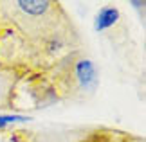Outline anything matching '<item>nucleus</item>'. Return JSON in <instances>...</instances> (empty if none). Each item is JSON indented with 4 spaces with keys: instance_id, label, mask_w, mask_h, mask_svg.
Listing matches in <instances>:
<instances>
[{
    "instance_id": "f257e3e1",
    "label": "nucleus",
    "mask_w": 146,
    "mask_h": 142,
    "mask_svg": "<svg viewBox=\"0 0 146 142\" xmlns=\"http://www.w3.org/2000/svg\"><path fill=\"white\" fill-rule=\"evenodd\" d=\"M54 72V81L63 95H90L98 87V70L94 61L78 52L63 58Z\"/></svg>"
},
{
    "instance_id": "f03ea898",
    "label": "nucleus",
    "mask_w": 146,
    "mask_h": 142,
    "mask_svg": "<svg viewBox=\"0 0 146 142\" xmlns=\"http://www.w3.org/2000/svg\"><path fill=\"white\" fill-rule=\"evenodd\" d=\"M15 85H16V77L0 65V110L2 108H13Z\"/></svg>"
},
{
    "instance_id": "7ed1b4c3",
    "label": "nucleus",
    "mask_w": 146,
    "mask_h": 142,
    "mask_svg": "<svg viewBox=\"0 0 146 142\" xmlns=\"http://www.w3.org/2000/svg\"><path fill=\"white\" fill-rule=\"evenodd\" d=\"M121 20V13L117 7H112V5H106V7H101L96 15V20H94V29L98 32H103L110 27H114L117 22Z\"/></svg>"
},
{
    "instance_id": "20e7f679",
    "label": "nucleus",
    "mask_w": 146,
    "mask_h": 142,
    "mask_svg": "<svg viewBox=\"0 0 146 142\" xmlns=\"http://www.w3.org/2000/svg\"><path fill=\"white\" fill-rule=\"evenodd\" d=\"M22 121H31V117H27V115H0V128H4V126H7V124L11 122H22Z\"/></svg>"
}]
</instances>
